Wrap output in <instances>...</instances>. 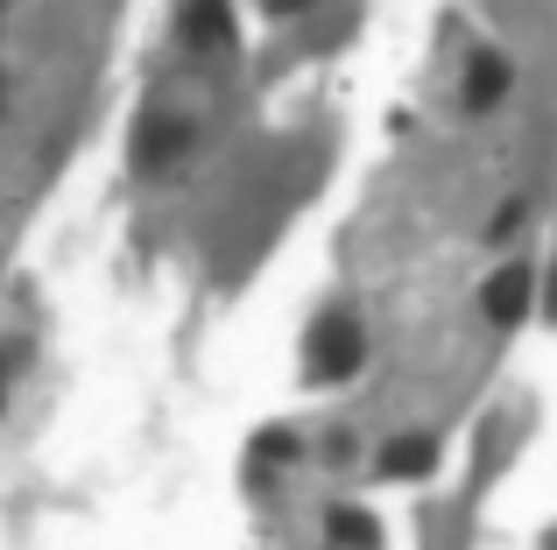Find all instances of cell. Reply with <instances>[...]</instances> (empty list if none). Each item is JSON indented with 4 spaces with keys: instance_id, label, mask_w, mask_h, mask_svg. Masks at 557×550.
Instances as JSON below:
<instances>
[{
    "instance_id": "3",
    "label": "cell",
    "mask_w": 557,
    "mask_h": 550,
    "mask_svg": "<svg viewBox=\"0 0 557 550\" xmlns=\"http://www.w3.org/2000/svg\"><path fill=\"white\" fill-rule=\"evenodd\" d=\"M177 42L198 57L233 50V0H184L177 8Z\"/></svg>"
},
{
    "instance_id": "10",
    "label": "cell",
    "mask_w": 557,
    "mask_h": 550,
    "mask_svg": "<svg viewBox=\"0 0 557 550\" xmlns=\"http://www.w3.org/2000/svg\"><path fill=\"white\" fill-rule=\"evenodd\" d=\"M297 8H311V0H269V14H297Z\"/></svg>"
},
{
    "instance_id": "12",
    "label": "cell",
    "mask_w": 557,
    "mask_h": 550,
    "mask_svg": "<svg viewBox=\"0 0 557 550\" xmlns=\"http://www.w3.org/2000/svg\"><path fill=\"white\" fill-rule=\"evenodd\" d=\"M0 113H8V85H0Z\"/></svg>"
},
{
    "instance_id": "6",
    "label": "cell",
    "mask_w": 557,
    "mask_h": 550,
    "mask_svg": "<svg viewBox=\"0 0 557 550\" xmlns=\"http://www.w3.org/2000/svg\"><path fill=\"white\" fill-rule=\"evenodd\" d=\"M184 141H190V127H184V121H163V113H156V121H141L135 163H141V170H156V163H163V155H177Z\"/></svg>"
},
{
    "instance_id": "2",
    "label": "cell",
    "mask_w": 557,
    "mask_h": 550,
    "mask_svg": "<svg viewBox=\"0 0 557 550\" xmlns=\"http://www.w3.org/2000/svg\"><path fill=\"white\" fill-rule=\"evenodd\" d=\"M530 297H536L530 262H508V268H494V275H487V289H480V311H487V325L516 332L522 317H530Z\"/></svg>"
},
{
    "instance_id": "11",
    "label": "cell",
    "mask_w": 557,
    "mask_h": 550,
    "mask_svg": "<svg viewBox=\"0 0 557 550\" xmlns=\"http://www.w3.org/2000/svg\"><path fill=\"white\" fill-rule=\"evenodd\" d=\"M0 396H8V367H0Z\"/></svg>"
},
{
    "instance_id": "1",
    "label": "cell",
    "mask_w": 557,
    "mask_h": 550,
    "mask_svg": "<svg viewBox=\"0 0 557 550\" xmlns=\"http://www.w3.org/2000/svg\"><path fill=\"white\" fill-rule=\"evenodd\" d=\"M360 360H368V332H360L354 311H325L311 325V339H304V382H346V374H360Z\"/></svg>"
},
{
    "instance_id": "9",
    "label": "cell",
    "mask_w": 557,
    "mask_h": 550,
    "mask_svg": "<svg viewBox=\"0 0 557 550\" xmlns=\"http://www.w3.org/2000/svg\"><path fill=\"white\" fill-rule=\"evenodd\" d=\"M516 226H522V205H502V212H494V226H487V234H494V240H508Z\"/></svg>"
},
{
    "instance_id": "7",
    "label": "cell",
    "mask_w": 557,
    "mask_h": 550,
    "mask_svg": "<svg viewBox=\"0 0 557 550\" xmlns=\"http://www.w3.org/2000/svg\"><path fill=\"white\" fill-rule=\"evenodd\" d=\"M374 529H381V523H374L368 509H332V515H325V537H332V550H374V543H381Z\"/></svg>"
},
{
    "instance_id": "4",
    "label": "cell",
    "mask_w": 557,
    "mask_h": 550,
    "mask_svg": "<svg viewBox=\"0 0 557 550\" xmlns=\"http://www.w3.org/2000/svg\"><path fill=\"white\" fill-rule=\"evenodd\" d=\"M508 85H516V64H508L502 50H480L473 64H466V85H459V107L466 113H494L508 99Z\"/></svg>"
},
{
    "instance_id": "8",
    "label": "cell",
    "mask_w": 557,
    "mask_h": 550,
    "mask_svg": "<svg viewBox=\"0 0 557 550\" xmlns=\"http://www.w3.org/2000/svg\"><path fill=\"white\" fill-rule=\"evenodd\" d=\"M275 459H283V466L297 459V430H261V438H255V473L275 466Z\"/></svg>"
},
{
    "instance_id": "5",
    "label": "cell",
    "mask_w": 557,
    "mask_h": 550,
    "mask_svg": "<svg viewBox=\"0 0 557 550\" xmlns=\"http://www.w3.org/2000/svg\"><path fill=\"white\" fill-rule=\"evenodd\" d=\"M437 466V438H388L381 445V480H423V473Z\"/></svg>"
}]
</instances>
